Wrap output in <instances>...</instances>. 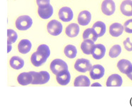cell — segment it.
I'll return each mask as SVG.
<instances>
[{
  "label": "cell",
  "instance_id": "277c9868",
  "mask_svg": "<svg viewBox=\"0 0 132 108\" xmlns=\"http://www.w3.org/2000/svg\"><path fill=\"white\" fill-rule=\"evenodd\" d=\"M50 69L54 74H57L59 72L64 70H68V65L61 59H55L50 64Z\"/></svg>",
  "mask_w": 132,
  "mask_h": 108
},
{
  "label": "cell",
  "instance_id": "d4e9b609",
  "mask_svg": "<svg viewBox=\"0 0 132 108\" xmlns=\"http://www.w3.org/2000/svg\"><path fill=\"white\" fill-rule=\"evenodd\" d=\"M98 35L93 28H88L84 30L83 33L84 40H89L93 42H96L98 39Z\"/></svg>",
  "mask_w": 132,
  "mask_h": 108
},
{
  "label": "cell",
  "instance_id": "44dd1931",
  "mask_svg": "<svg viewBox=\"0 0 132 108\" xmlns=\"http://www.w3.org/2000/svg\"><path fill=\"white\" fill-rule=\"evenodd\" d=\"M9 64H10L11 67L14 69V70H19L24 67V61L23 59L19 57L18 56H14L10 59Z\"/></svg>",
  "mask_w": 132,
  "mask_h": 108
},
{
  "label": "cell",
  "instance_id": "8fae6325",
  "mask_svg": "<svg viewBox=\"0 0 132 108\" xmlns=\"http://www.w3.org/2000/svg\"><path fill=\"white\" fill-rule=\"evenodd\" d=\"M105 53H106V47L104 45L101 44H94L92 51V55L95 59L98 60V59H102L104 57Z\"/></svg>",
  "mask_w": 132,
  "mask_h": 108
},
{
  "label": "cell",
  "instance_id": "ac0fdd59",
  "mask_svg": "<svg viewBox=\"0 0 132 108\" xmlns=\"http://www.w3.org/2000/svg\"><path fill=\"white\" fill-rule=\"evenodd\" d=\"M121 12L123 15L126 17L132 16V1L131 0H125L122 2L120 6Z\"/></svg>",
  "mask_w": 132,
  "mask_h": 108
},
{
  "label": "cell",
  "instance_id": "83f0119b",
  "mask_svg": "<svg viewBox=\"0 0 132 108\" xmlns=\"http://www.w3.org/2000/svg\"><path fill=\"white\" fill-rule=\"evenodd\" d=\"M121 52V47L119 44H115L109 50V57L111 58H116Z\"/></svg>",
  "mask_w": 132,
  "mask_h": 108
},
{
  "label": "cell",
  "instance_id": "d6a6232c",
  "mask_svg": "<svg viewBox=\"0 0 132 108\" xmlns=\"http://www.w3.org/2000/svg\"><path fill=\"white\" fill-rule=\"evenodd\" d=\"M12 44H7V52L9 53L11 52V50H12Z\"/></svg>",
  "mask_w": 132,
  "mask_h": 108
},
{
  "label": "cell",
  "instance_id": "52a82bcc",
  "mask_svg": "<svg viewBox=\"0 0 132 108\" xmlns=\"http://www.w3.org/2000/svg\"><path fill=\"white\" fill-rule=\"evenodd\" d=\"M116 10V5L113 0H104L101 4V11L105 15H112Z\"/></svg>",
  "mask_w": 132,
  "mask_h": 108
},
{
  "label": "cell",
  "instance_id": "30bf717a",
  "mask_svg": "<svg viewBox=\"0 0 132 108\" xmlns=\"http://www.w3.org/2000/svg\"><path fill=\"white\" fill-rule=\"evenodd\" d=\"M56 79L59 84L65 86L67 85L70 82L71 74L68 70H64L63 71L59 72L58 74H56Z\"/></svg>",
  "mask_w": 132,
  "mask_h": 108
},
{
  "label": "cell",
  "instance_id": "7402d4cb",
  "mask_svg": "<svg viewBox=\"0 0 132 108\" xmlns=\"http://www.w3.org/2000/svg\"><path fill=\"white\" fill-rule=\"evenodd\" d=\"M74 85L75 87H89L91 85V82L88 77L79 75L74 80Z\"/></svg>",
  "mask_w": 132,
  "mask_h": 108
},
{
  "label": "cell",
  "instance_id": "4fadbf2b",
  "mask_svg": "<svg viewBox=\"0 0 132 108\" xmlns=\"http://www.w3.org/2000/svg\"><path fill=\"white\" fill-rule=\"evenodd\" d=\"M46 60L47 58H46L42 54L38 52L37 51L33 53L31 57V62L35 67L42 66L46 62Z\"/></svg>",
  "mask_w": 132,
  "mask_h": 108
},
{
  "label": "cell",
  "instance_id": "5bb4252c",
  "mask_svg": "<svg viewBox=\"0 0 132 108\" xmlns=\"http://www.w3.org/2000/svg\"><path fill=\"white\" fill-rule=\"evenodd\" d=\"M92 19V14L87 10H84L79 13L78 16V24L81 26H86L91 22Z\"/></svg>",
  "mask_w": 132,
  "mask_h": 108
},
{
  "label": "cell",
  "instance_id": "3957f363",
  "mask_svg": "<svg viewBox=\"0 0 132 108\" xmlns=\"http://www.w3.org/2000/svg\"><path fill=\"white\" fill-rule=\"evenodd\" d=\"M63 26L61 22L56 19L51 20L47 25V31L52 36H58L62 33Z\"/></svg>",
  "mask_w": 132,
  "mask_h": 108
},
{
  "label": "cell",
  "instance_id": "8992f818",
  "mask_svg": "<svg viewBox=\"0 0 132 108\" xmlns=\"http://www.w3.org/2000/svg\"><path fill=\"white\" fill-rule=\"evenodd\" d=\"M59 17L63 22H70L74 17V13L71 8L68 6H64L59 11Z\"/></svg>",
  "mask_w": 132,
  "mask_h": 108
},
{
  "label": "cell",
  "instance_id": "ba28073f",
  "mask_svg": "<svg viewBox=\"0 0 132 108\" xmlns=\"http://www.w3.org/2000/svg\"><path fill=\"white\" fill-rule=\"evenodd\" d=\"M53 12H54V9L50 4L39 6L38 8V14L43 19H48L50 18L52 16Z\"/></svg>",
  "mask_w": 132,
  "mask_h": 108
},
{
  "label": "cell",
  "instance_id": "7a4b0ae2",
  "mask_svg": "<svg viewBox=\"0 0 132 108\" xmlns=\"http://www.w3.org/2000/svg\"><path fill=\"white\" fill-rule=\"evenodd\" d=\"M33 80L32 84H43L47 83L50 80V74L46 71H40L39 72L32 71L31 72Z\"/></svg>",
  "mask_w": 132,
  "mask_h": 108
},
{
  "label": "cell",
  "instance_id": "7c38bea8",
  "mask_svg": "<svg viewBox=\"0 0 132 108\" xmlns=\"http://www.w3.org/2000/svg\"><path fill=\"white\" fill-rule=\"evenodd\" d=\"M117 67L121 73L128 74L132 70V64L129 60L123 59L119 61Z\"/></svg>",
  "mask_w": 132,
  "mask_h": 108
},
{
  "label": "cell",
  "instance_id": "2e32d148",
  "mask_svg": "<svg viewBox=\"0 0 132 108\" xmlns=\"http://www.w3.org/2000/svg\"><path fill=\"white\" fill-rule=\"evenodd\" d=\"M32 80H33V77H32L31 72H22L21 74H19V75L17 77L18 83L21 85H23V86L31 84Z\"/></svg>",
  "mask_w": 132,
  "mask_h": 108
},
{
  "label": "cell",
  "instance_id": "484cf974",
  "mask_svg": "<svg viewBox=\"0 0 132 108\" xmlns=\"http://www.w3.org/2000/svg\"><path fill=\"white\" fill-rule=\"evenodd\" d=\"M64 52L68 58L74 59L77 57V49L74 45L68 44V45H67V47H65Z\"/></svg>",
  "mask_w": 132,
  "mask_h": 108
},
{
  "label": "cell",
  "instance_id": "ffe728a7",
  "mask_svg": "<svg viewBox=\"0 0 132 108\" xmlns=\"http://www.w3.org/2000/svg\"><path fill=\"white\" fill-rule=\"evenodd\" d=\"M123 30V26L119 23H114L109 27V33L112 37H119L122 34Z\"/></svg>",
  "mask_w": 132,
  "mask_h": 108
},
{
  "label": "cell",
  "instance_id": "4dcf8cb0",
  "mask_svg": "<svg viewBox=\"0 0 132 108\" xmlns=\"http://www.w3.org/2000/svg\"><path fill=\"white\" fill-rule=\"evenodd\" d=\"M123 46H124V48L127 51H129V52H131L132 51V43L130 41L129 37L126 38V40L123 41Z\"/></svg>",
  "mask_w": 132,
  "mask_h": 108
},
{
  "label": "cell",
  "instance_id": "836d02e7",
  "mask_svg": "<svg viewBox=\"0 0 132 108\" xmlns=\"http://www.w3.org/2000/svg\"><path fill=\"white\" fill-rule=\"evenodd\" d=\"M91 86H92V87H102V86H101V84L97 83V82H96V83L92 84Z\"/></svg>",
  "mask_w": 132,
  "mask_h": 108
},
{
  "label": "cell",
  "instance_id": "4316f807",
  "mask_svg": "<svg viewBox=\"0 0 132 108\" xmlns=\"http://www.w3.org/2000/svg\"><path fill=\"white\" fill-rule=\"evenodd\" d=\"M18 35L14 30L9 29H7V44H12L17 40Z\"/></svg>",
  "mask_w": 132,
  "mask_h": 108
},
{
  "label": "cell",
  "instance_id": "9a60e30c",
  "mask_svg": "<svg viewBox=\"0 0 132 108\" xmlns=\"http://www.w3.org/2000/svg\"><path fill=\"white\" fill-rule=\"evenodd\" d=\"M123 83L122 77L118 74H114L111 75L106 81L107 87H121Z\"/></svg>",
  "mask_w": 132,
  "mask_h": 108
},
{
  "label": "cell",
  "instance_id": "e0dca14e",
  "mask_svg": "<svg viewBox=\"0 0 132 108\" xmlns=\"http://www.w3.org/2000/svg\"><path fill=\"white\" fill-rule=\"evenodd\" d=\"M31 42L29 40H22L18 44V50L19 52L23 55L27 54L31 49Z\"/></svg>",
  "mask_w": 132,
  "mask_h": 108
},
{
  "label": "cell",
  "instance_id": "6da1fadb",
  "mask_svg": "<svg viewBox=\"0 0 132 108\" xmlns=\"http://www.w3.org/2000/svg\"><path fill=\"white\" fill-rule=\"evenodd\" d=\"M33 24L32 19L28 15H22L16 19V27L20 31H26L31 27Z\"/></svg>",
  "mask_w": 132,
  "mask_h": 108
},
{
  "label": "cell",
  "instance_id": "d6986e66",
  "mask_svg": "<svg viewBox=\"0 0 132 108\" xmlns=\"http://www.w3.org/2000/svg\"><path fill=\"white\" fill-rule=\"evenodd\" d=\"M79 31L80 28L79 25L76 24V23H72L67 27L65 32L68 37L73 38V37H76L79 34Z\"/></svg>",
  "mask_w": 132,
  "mask_h": 108
},
{
  "label": "cell",
  "instance_id": "5b68a950",
  "mask_svg": "<svg viewBox=\"0 0 132 108\" xmlns=\"http://www.w3.org/2000/svg\"><path fill=\"white\" fill-rule=\"evenodd\" d=\"M92 67V65L91 64V62L89 59H78L74 64L75 70L79 72H86L90 71Z\"/></svg>",
  "mask_w": 132,
  "mask_h": 108
},
{
  "label": "cell",
  "instance_id": "f546056e",
  "mask_svg": "<svg viewBox=\"0 0 132 108\" xmlns=\"http://www.w3.org/2000/svg\"><path fill=\"white\" fill-rule=\"evenodd\" d=\"M123 29L126 32L131 34L132 33V19L127 20L124 25H123Z\"/></svg>",
  "mask_w": 132,
  "mask_h": 108
},
{
  "label": "cell",
  "instance_id": "e575fe53",
  "mask_svg": "<svg viewBox=\"0 0 132 108\" xmlns=\"http://www.w3.org/2000/svg\"><path fill=\"white\" fill-rule=\"evenodd\" d=\"M126 75H127V77H129L130 80H132V70H131V72H130L129 74H126Z\"/></svg>",
  "mask_w": 132,
  "mask_h": 108
},
{
  "label": "cell",
  "instance_id": "603a6c76",
  "mask_svg": "<svg viewBox=\"0 0 132 108\" xmlns=\"http://www.w3.org/2000/svg\"><path fill=\"white\" fill-rule=\"evenodd\" d=\"M94 46V42L89 40H84L81 44V49L84 54L85 55H92V51Z\"/></svg>",
  "mask_w": 132,
  "mask_h": 108
},
{
  "label": "cell",
  "instance_id": "1f68e13d",
  "mask_svg": "<svg viewBox=\"0 0 132 108\" xmlns=\"http://www.w3.org/2000/svg\"><path fill=\"white\" fill-rule=\"evenodd\" d=\"M37 4L38 6H44L50 4V0H37Z\"/></svg>",
  "mask_w": 132,
  "mask_h": 108
},
{
  "label": "cell",
  "instance_id": "f1b7e54d",
  "mask_svg": "<svg viewBox=\"0 0 132 108\" xmlns=\"http://www.w3.org/2000/svg\"><path fill=\"white\" fill-rule=\"evenodd\" d=\"M38 52L42 54L46 58H48L50 55V49L46 44H41L38 47L37 50Z\"/></svg>",
  "mask_w": 132,
  "mask_h": 108
},
{
  "label": "cell",
  "instance_id": "cb8c5ba5",
  "mask_svg": "<svg viewBox=\"0 0 132 108\" xmlns=\"http://www.w3.org/2000/svg\"><path fill=\"white\" fill-rule=\"evenodd\" d=\"M92 28L94 29V31L96 32V34H97L98 37L104 36L105 32H106V25L104 22H101V21H98V22H95L93 25Z\"/></svg>",
  "mask_w": 132,
  "mask_h": 108
},
{
  "label": "cell",
  "instance_id": "9c48e42d",
  "mask_svg": "<svg viewBox=\"0 0 132 108\" xmlns=\"http://www.w3.org/2000/svg\"><path fill=\"white\" fill-rule=\"evenodd\" d=\"M105 73L104 67L101 65H95L90 70V77L92 80H99L104 77Z\"/></svg>",
  "mask_w": 132,
  "mask_h": 108
}]
</instances>
